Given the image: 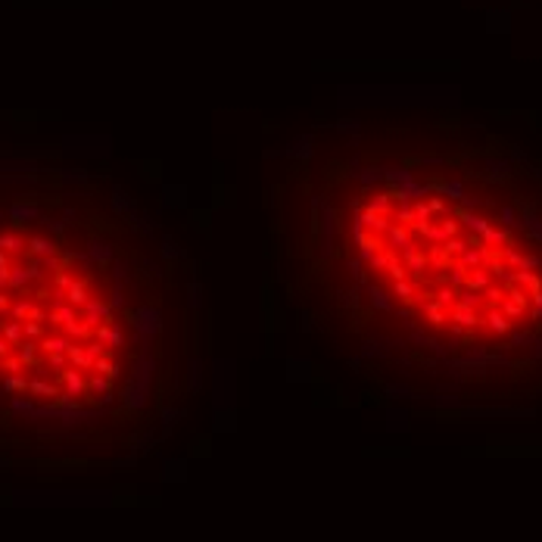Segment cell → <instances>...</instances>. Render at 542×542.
<instances>
[{
	"label": "cell",
	"instance_id": "6da1fadb",
	"mask_svg": "<svg viewBox=\"0 0 542 542\" xmlns=\"http://www.w3.org/2000/svg\"><path fill=\"white\" fill-rule=\"evenodd\" d=\"M166 240L88 196H0V446L119 455L181 399Z\"/></svg>",
	"mask_w": 542,
	"mask_h": 542
}]
</instances>
